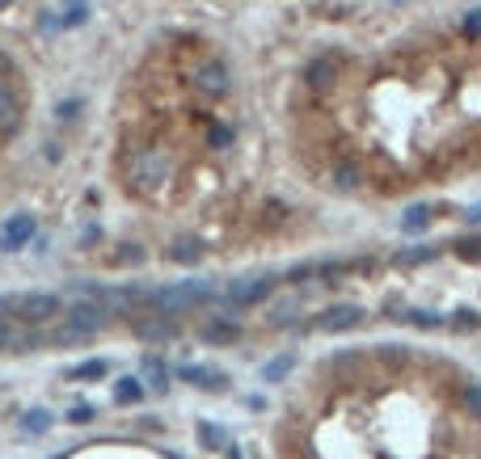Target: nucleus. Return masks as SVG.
<instances>
[{
    "instance_id": "30",
    "label": "nucleus",
    "mask_w": 481,
    "mask_h": 459,
    "mask_svg": "<svg viewBox=\"0 0 481 459\" xmlns=\"http://www.w3.org/2000/svg\"><path fill=\"white\" fill-rule=\"evenodd\" d=\"M207 139H211V148H228V143H232V127H228V122H211Z\"/></svg>"
},
{
    "instance_id": "11",
    "label": "nucleus",
    "mask_w": 481,
    "mask_h": 459,
    "mask_svg": "<svg viewBox=\"0 0 481 459\" xmlns=\"http://www.w3.org/2000/svg\"><path fill=\"white\" fill-rule=\"evenodd\" d=\"M34 232H38V219H34V215H8V219L0 224V253L25 249V245L34 240Z\"/></svg>"
},
{
    "instance_id": "38",
    "label": "nucleus",
    "mask_w": 481,
    "mask_h": 459,
    "mask_svg": "<svg viewBox=\"0 0 481 459\" xmlns=\"http://www.w3.org/2000/svg\"><path fill=\"white\" fill-rule=\"evenodd\" d=\"M224 459H241V451H237V447L228 443V451H224Z\"/></svg>"
},
{
    "instance_id": "37",
    "label": "nucleus",
    "mask_w": 481,
    "mask_h": 459,
    "mask_svg": "<svg viewBox=\"0 0 481 459\" xmlns=\"http://www.w3.org/2000/svg\"><path fill=\"white\" fill-rule=\"evenodd\" d=\"M465 219H469V224H481V202H477V207H469V211H465Z\"/></svg>"
},
{
    "instance_id": "27",
    "label": "nucleus",
    "mask_w": 481,
    "mask_h": 459,
    "mask_svg": "<svg viewBox=\"0 0 481 459\" xmlns=\"http://www.w3.org/2000/svg\"><path fill=\"white\" fill-rule=\"evenodd\" d=\"M292 367H296V358H292V354H279V358H270V363L262 367V380H266V384H279V380L292 375Z\"/></svg>"
},
{
    "instance_id": "1",
    "label": "nucleus",
    "mask_w": 481,
    "mask_h": 459,
    "mask_svg": "<svg viewBox=\"0 0 481 459\" xmlns=\"http://www.w3.org/2000/svg\"><path fill=\"white\" fill-rule=\"evenodd\" d=\"M169 173H173V160L165 148H135L127 156V186L135 190H156L169 181Z\"/></svg>"
},
{
    "instance_id": "24",
    "label": "nucleus",
    "mask_w": 481,
    "mask_h": 459,
    "mask_svg": "<svg viewBox=\"0 0 481 459\" xmlns=\"http://www.w3.org/2000/svg\"><path fill=\"white\" fill-rule=\"evenodd\" d=\"M283 287H304V283H317V261H300V266H292V270H283V278H279Z\"/></svg>"
},
{
    "instance_id": "32",
    "label": "nucleus",
    "mask_w": 481,
    "mask_h": 459,
    "mask_svg": "<svg viewBox=\"0 0 481 459\" xmlns=\"http://www.w3.org/2000/svg\"><path fill=\"white\" fill-rule=\"evenodd\" d=\"M461 30H465V38H481V8H469V13H465Z\"/></svg>"
},
{
    "instance_id": "17",
    "label": "nucleus",
    "mask_w": 481,
    "mask_h": 459,
    "mask_svg": "<svg viewBox=\"0 0 481 459\" xmlns=\"http://www.w3.org/2000/svg\"><path fill=\"white\" fill-rule=\"evenodd\" d=\"M439 253H444V245H414V249L397 253V257H393V266H406V270H410V266H427V261H435Z\"/></svg>"
},
{
    "instance_id": "29",
    "label": "nucleus",
    "mask_w": 481,
    "mask_h": 459,
    "mask_svg": "<svg viewBox=\"0 0 481 459\" xmlns=\"http://www.w3.org/2000/svg\"><path fill=\"white\" fill-rule=\"evenodd\" d=\"M85 21H89V4H68L63 17H59L63 30H76V25H85Z\"/></svg>"
},
{
    "instance_id": "33",
    "label": "nucleus",
    "mask_w": 481,
    "mask_h": 459,
    "mask_svg": "<svg viewBox=\"0 0 481 459\" xmlns=\"http://www.w3.org/2000/svg\"><path fill=\"white\" fill-rule=\"evenodd\" d=\"M376 358H380V363H397V367L406 363V354H401V346H376Z\"/></svg>"
},
{
    "instance_id": "26",
    "label": "nucleus",
    "mask_w": 481,
    "mask_h": 459,
    "mask_svg": "<svg viewBox=\"0 0 481 459\" xmlns=\"http://www.w3.org/2000/svg\"><path fill=\"white\" fill-rule=\"evenodd\" d=\"M51 430V413L46 409H30L25 418H21V434H30V439H42Z\"/></svg>"
},
{
    "instance_id": "5",
    "label": "nucleus",
    "mask_w": 481,
    "mask_h": 459,
    "mask_svg": "<svg viewBox=\"0 0 481 459\" xmlns=\"http://www.w3.org/2000/svg\"><path fill=\"white\" fill-rule=\"evenodd\" d=\"M34 350H46V329L0 321V354H34Z\"/></svg>"
},
{
    "instance_id": "6",
    "label": "nucleus",
    "mask_w": 481,
    "mask_h": 459,
    "mask_svg": "<svg viewBox=\"0 0 481 459\" xmlns=\"http://www.w3.org/2000/svg\"><path fill=\"white\" fill-rule=\"evenodd\" d=\"M359 325H363V308L359 304H334V308H325V312H317L308 321L313 333H351Z\"/></svg>"
},
{
    "instance_id": "28",
    "label": "nucleus",
    "mask_w": 481,
    "mask_h": 459,
    "mask_svg": "<svg viewBox=\"0 0 481 459\" xmlns=\"http://www.w3.org/2000/svg\"><path fill=\"white\" fill-rule=\"evenodd\" d=\"M461 409L481 422V384H461Z\"/></svg>"
},
{
    "instance_id": "36",
    "label": "nucleus",
    "mask_w": 481,
    "mask_h": 459,
    "mask_svg": "<svg viewBox=\"0 0 481 459\" xmlns=\"http://www.w3.org/2000/svg\"><path fill=\"white\" fill-rule=\"evenodd\" d=\"M0 321H13V295H0Z\"/></svg>"
},
{
    "instance_id": "14",
    "label": "nucleus",
    "mask_w": 481,
    "mask_h": 459,
    "mask_svg": "<svg viewBox=\"0 0 481 459\" xmlns=\"http://www.w3.org/2000/svg\"><path fill=\"white\" fill-rule=\"evenodd\" d=\"M203 253H207V249H203V240H199V236H177V240L169 245V253H165V257H169L173 266H199V261H203Z\"/></svg>"
},
{
    "instance_id": "4",
    "label": "nucleus",
    "mask_w": 481,
    "mask_h": 459,
    "mask_svg": "<svg viewBox=\"0 0 481 459\" xmlns=\"http://www.w3.org/2000/svg\"><path fill=\"white\" fill-rule=\"evenodd\" d=\"M342 72H346V55L342 51H317L308 59V67H304V84L325 93V89H334L342 80Z\"/></svg>"
},
{
    "instance_id": "20",
    "label": "nucleus",
    "mask_w": 481,
    "mask_h": 459,
    "mask_svg": "<svg viewBox=\"0 0 481 459\" xmlns=\"http://www.w3.org/2000/svg\"><path fill=\"white\" fill-rule=\"evenodd\" d=\"M194 434H199L203 451H211V455H215V451H220V455L228 451V434H224L220 426H211V422H199V426H194Z\"/></svg>"
},
{
    "instance_id": "13",
    "label": "nucleus",
    "mask_w": 481,
    "mask_h": 459,
    "mask_svg": "<svg viewBox=\"0 0 481 459\" xmlns=\"http://www.w3.org/2000/svg\"><path fill=\"white\" fill-rule=\"evenodd\" d=\"M139 380H144V388H148V392H169L173 371L165 367V358H161V354H144V363H139Z\"/></svg>"
},
{
    "instance_id": "12",
    "label": "nucleus",
    "mask_w": 481,
    "mask_h": 459,
    "mask_svg": "<svg viewBox=\"0 0 481 459\" xmlns=\"http://www.w3.org/2000/svg\"><path fill=\"white\" fill-rule=\"evenodd\" d=\"M393 312V321H406V325H414V329H423V333H435V329H444V312H431V308H389Z\"/></svg>"
},
{
    "instance_id": "39",
    "label": "nucleus",
    "mask_w": 481,
    "mask_h": 459,
    "mask_svg": "<svg viewBox=\"0 0 481 459\" xmlns=\"http://www.w3.org/2000/svg\"><path fill=\"white\" fill-rule=\"evenodd\" d=\"M0 4H8V0H0Z\"/></svg>"
},
{
    "instance_id": "23",
    "label": "nucleus",
    "mask_w": 481,
    "mask_h": 459,
    "mask_svg": "<svg viewBox=\"0 0 481 459\" xmlns=\"http://www.w3.org/2000/svg\"><path fill=\"white\" fill-rule=\"evenodd\" d=\"M452 253H456L461 261H469V266H481V232H473V236H461V240H452Z\"/></svg>"
},
{
    "instance_id": "22",
    "label": "nucleus",
    "mask_w": 481,
    "mask_h": 459,
    "mask_svg": "<svg viewBox=\"0 0 481 459\" xmlns=\"http://www.w3.org/2000/svg\"><path fill=\"white\" fill-rule=\"evenodd\" d=\"M435 211H439V207H410V211L401 215V232H406V236L423 232V228H427V224L435 219Z\"/></svg>"
},
{
    "instance_id": "34",
    "label": "nucleus",
    "mask_w": 481,
    "mask_h": 459,
    "mask_svg": "<svg viewBox=\"0 0 481 459\" xmlns=\"http://www.w3.org/2000/svg\"><path fill=\"white\" fill-rule=\"evenodd\" d=\"M68 422L72 426H85V422H93V409L89 405H76V409H68Z\"/></svg>"
},
{
    "instance_id": "3",
    "label": "nucleus",
    "mask_w": 481,
    "mask_h": 459,
    "mask_svg": "<svg viewBox=\"0 0 481 459\" xmlns=\"http://www.w3.org/2000/svg\"><path fill=\"white\" fill-rule=\"evenodd\" d=\"M279 287V274H258V278H237L224 287V308L237 312V308H254V304H266Z\"/></svg>"
},
{
    "instance_id": "18",
    "label": "nucleus",
    "mask_w": 481,
    "mask_h": 459,
    "mask_svg": "<svg viewBox=\"0 0 481 459\" xmlns=\"http://www.w3.org/2000/svg\"><path fill=\"white\" fill-rule=\"evenodd\" d=\"M144 396H148V388H144L139 375H123V380L114 384V401H118V405H139Z\"/></svg>"
},
{
    "instance_id": "31",
    "label": "nucleus",
    "mask_w": 481,
    "mask_h": 459,
    "mask_svg": "<svg viewBox=\"0 0 481 459\" xmlns=\"http://www.w3.org/2000/svg\"><path fill=\"white\" fill-rule=\"evenodd\" d=\"M110 261H114V266H139V261H144V249H139V245H123V253H114Z\"/></svg>"
},
{
    "instance_id": "10",
    "label": "nucleus",
    "mask_w": 481,
    "mask_h": 459,
    "mask_svg": "<svg viewBox=\"0 0 481 459\" xmlns=\"http://www.w3.org/2000/svg\"><path fill=\"white\" fill-rule=\"evenodd\" d=\"M173 375H177L182 384L199 388V392H228V375L215 371V367H203V363H182Z\"/></svg>"
},
{
    "instance_id": "16",
    "label": "nucleus",
    "mask_w": 481,
    "mask_h": 459,
    "mask_svg": "<svg viewBox=\"0 0 481 459\" xmlns=\"http://www.w3.org/2000/svg\"><path fill=\"white\" fill-rule=\"evenodd\" d=\"M85 342H93V333H85V329H76V325H68V321H59L55 329H46V346H55V350L85 346Z\"/></svg>"
},
{
    "instance_id": "7",
    "label": "nucleus",
    "mask_w": 481,
    "mask_h": 459,
    "mask_svg": "<svg viewBox=\"0 0 481 459\" xmlns=\"http://www.w3.org/2000/svg\"><path fill=\"white\" fill-rule=\"evenodd\" d=\"M131 333L139 342H173V337H182V325H177V316H165V312H135Z\"/></svg>"
},
{
    "instance_id": "8",
    "label": "nucleus",
    "mask_w": 481,
    "mask_h": 459,
    "mask_svg": "<svg viewBox=\"0 0 481 459\" xmlns=\"http://www.w3.org/2000/svg\"><path fill=\"white\" fill-rule=\"evenodd\" d=\"M199 342H207V346H237V342H245V325L237 316H228V312L207 316L199 325Z\"/></svg>"
},
{
    "instance_id": "2",
    "label": "nucleus",
    "mask_w": 481,
    "mask_h": 459,
    "mask_svg": "<svg viewBox=\"0 0 481 459\" xmlns=\"http://www.w3.org/2000/svg\"><path fill=\"white\" fill-rule=\"evenodd\" d=\"M63 316V295L55 291H25V295H13V321L21 325H46V321H59Z\"/></svg>"
},
{
    "instance_id": "9",
    "label": "nucleus",
    "mask_w": 481,
    "mask_h": 459,
    "mask_svg": "<svg viewBox=\"0 0 481 459\" xmlns=\"http://www.w3.org/2000/svg\"><path fill=\"white\" fill-rule=\"evenodd\" d=\"M194 84H199V93H207V97H224V93L232 89V72H228L224 59H203L199 72H194Z\"/></svg>"
},
{
    "instance_id": "25",
    "label": "nucleus",
    "mask_w": 481,
    "mask_h": 459,
    "mask_svg": "<svg viewBox=\"0 0 481 459\" xmlns=\"http://www.w3.org/2000/svg\"><path fill=\"white\" fill-rule=\"evenodd\" d=\"M106 375H110V363H101V358H89V363H80V367L68 371L72 384H80V380H106Z\"/></svg>"
},
{
    "instance_id": "35",
    "label": "nucleus",
    "mask_w": 481,
    "mask_h": 459,
    "mask_svg": "<svg viewBox=\"0 0 481 459\" xmlns=\"http://www.w3.org/2000/svg\"><path fill=\"white\" fill-rule=\"evenodd\" d=\"M76 110H80V97H68V101H59V105H55V114H59V118H76Z\"/></svg>"
},
{
    "instance_id": "19",
    "label": "nucleus",
    "mask_w": 481,
    "mask_h": 459,
    "mask_svg": "<svg viewBox=\"0 0 481 459\" xmlns=\"http://www.w3.org/2000/svg\"><path fill=\"white\" fill-rule=\"evenodd\" d=\"M359 181H363V169H359V160L342 156V160L334 164V186H338V190H355Z\"/></svg>"
},
{
    "instance_id": "15",
    "label": "nucleus",
    "mask_w": 481,
    "mask_h": 459,
    "mask_svg": "<svg viewBox=\"0 0 481 459\" xmlns=\"http://www.w3.org/2000/svg\"><path fill=\"white\" fill-rule=\"evenodd\" d=\"M21 127V101H17V93L0 80V135H13Z\"/></svg>"
},
{
    "instance_id": "21",
    "label": "nucleus",
    "mask_w": 481,
    "mask_h": 459,
    "mask_svg": "<svg viewBox=\"0 0 481 459\" xmlns=\"http://www.w3.org/2000/svg\"><path fill=\"white\" fill-rule=\"evenodd\" d=\"M444 329H452V333H477V329H481V312H473V308H456V312H448Z\"/></svg>"
}]
</instances>
